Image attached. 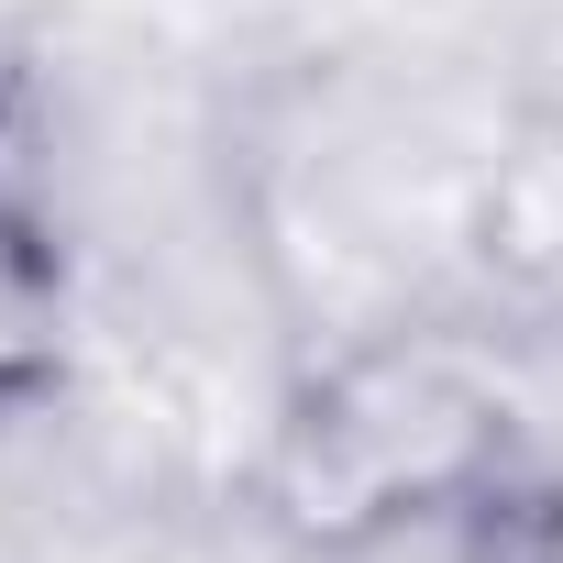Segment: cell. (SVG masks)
<instances>
[{
    "instance_id": "6da1fadb",
    "label": "cell",
    "mask_w": 563,
    "mask_h": 563,
    "mask_svg": "<svg viewBox=\"0 0 563 563\" xmlns=\"http://www.w3.org/2000/svg\"><path fill=\"white\" fill-rule=\"evenodd\" d=\"M486 442H497V420L453 365L376 354V365L332 376L310 398V420L288 431V508L310 530H376V519L464 486L486 464Z\"/></svg>"
},
{
    "instance_id": "7a4b0ae2",
    "label": "cell",
    "mask_w": 563,
    "mask_h": 563,
    "mask_svg": "<svg viewBox=\"0 0 563 563\" xmlns=\"http://www.w3.org/2000/svg\"><path fill=\"white\" fill-rule=\"evenodd\" d=\"M56 365V265H45V243L0 210V398L12 387H34Z\"/></svg>"
}]
</instances>
